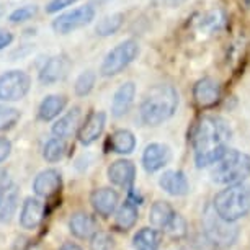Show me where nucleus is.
<instances>
[{
  "label": "nucleus",
  "instance_id": "5701e85b",
  "mask_svg": "<svg viewBox=\"0 0 250 250\" xmlns=\"http://www.w3.org/2000/svg\"><path fill=\"white\" fill-rule=\"evenodd\" d=\"M160 240H162V235L159 230L144 228L136 232L133 245L136 250H157L160 247Z\"/></svg>",
  "mask_w": 250,
  "mask_h": 250
},
{
  "label": "nucleus",
  "instance_id": "4468645a",
  "mask_svg": "<svg viewBox=\"0 0 250 250\" xmlns=\"http://www.w3.org/2000/svg\"><path fill=\"white\" fill-rule=\"evenodd\" d=\"M61 185H62L61 173L56 168H48V170L38 173V177L33 182V190L38 196L49 198L61 190Z\"/></svg>",
  "mask_w": 250,
  "mask_h": 250
},
{
  "label": "nucleus",
  "instance_id": "2eb2a0df",
  "mask_svg": "<svg viewBox=\"0 0 250 250\" xmlns=\"http://www.w3.org/2000/svg\"><path fill=\"white\" fill-rule=\"evenodd\" d=\"M136 98V85L134 82H125L115 92L111 102V115L115 118L125 116L131 110Z\"/></svg>",
  "mask_w": 250,
  "mask_h": 250
},
{
  "label": "nucleus",
  "instance_id": "bb28decb",
  "mask_svg": "<svg viewBox=\"0 0 250 250\" xmlns=\"http://www.w3.org/2000/svg\"><path fill=\"white\" fill-rule=\"evenodd\" d=\"M44 159L48 160V162L54 164V162H59L61 159L65 155V144L64 141L61 138H54L46 143L44 146Z\"/></svg>",
  "mask_w": 250,
  "mask_h": 250
},
{
  "label": "nucleus",
  "instance_id": "a211bd4d",
  "mask_svg": "<svg viewBox=\"0 0 250 250\" xmlns=\"http://www.w3.org/2000/svg\"><path fill=\"white\" fill-rule=\"evenodd\" d=\"M90 203L98 214L103 216V218H108L118 206V193L111 188H100V190H95L92 193Z\"/></svg>",
  "mask_w": 250,
  "mask_h": 250
},
{
  "label": "nucleus",
  "instance_id": "7ed1b4c3",
  "mask_svg": "<svg viewBox=\"0 0 250 250\" xmlns=\"http://www.w3.org/2000/svg\"><path fill=\"white\" fill-rule=\"evenodd\" d=\"M214 211L221 219L235 223L250 213V185L235 183L214 196Z\"/></svg>",
  "mask_w": 250,
  "mask_h": 250
},
{
  "label": "nucleus",
  "instance_id": "c85d7f7f",
  "mask_svg": "<svg viewBox=\"0 0 250 250\" xmlns=\"http://www.w3.org/2000/svg\"><path fill=\"white\" fill-rule=\"evenodd\" d=\"M21 113L13 106L0 105V131H7L13 128L20 120Z\"/></svg>",
  "mask_w": 250,
  "mask_h": 250
},
{
  "label": "nucleus",
  "instance_id": "20e7f679",
  "mask_svg": "<svg viewBox=\"0 0 250 250\" xmlns=\"http://www.w3.org/2000/svg\"><path fill=\"white\" fill-rule=\"evenodd\" d=\"M250 175V155L240 150H228L214 162L211 178L219 185L242 183Z\"/></svg>",
  "mask_w": 250,
  "mask_h": 250
},
{
  "label": "nucleus",
  "instance_id": "6e6552de",
  "mask_svg": "<svg viewBox=\"0 0 250 250\" xmlns=\"http://www.w3.org/2000/svg\"><path fill=\"white\" fill-rule=\"evenodd\" d=\"M206 235L211 244L218 247H229L235 242L239 235V228L232 226V223L221 219L218 214L209 218L206 224Z\"/></svg>",
  "mask_w": 250,
  "mask_h": 250
},
{
  "label": "nucleus",
  "instance_id": "f257e3e1",
  "mask_svg": "<svg viewBox=\"0 0 250 250\" xmlns=\"http://www.w3.org/2000/svg\"><path fill=\"white\" fill-rule=\"evenodd\" d=\"M230 126L219 116H203L193 133V150L198 168L213 165L229 150Z\"/></svg>",
  "mask_w": 250,
  "mask_h": 250
},
{
  "label": "nucleus",
  "instance_id": "7c9ffc66",
  "mask_svg": "<svg viewBox=\"0 0 250 250\" xmlns=\"http://www.w3.org/2000/svg\"><path fill=\"white\" fill-rule=\"evenodd\" d=\"M38 13V7L36 5H25V7H20L17 10H13L8 17V20L12 23H21V21H26L33 18Z\"/></svg>",
  "mask_w": 250,
  "mask_h": 250
},
{
  "label": "nucleus",
  "instance_id": "b1692460",
  "mask_svg": "<svg viewBox=\"0 0 250 250\" xmlns=\"http://www.w3.org/2000/svg\"><path fill=\"white\" fill-rule=\"evenodd\" d=\"M113 152L116 154H131L136 147V138L129 129H118L110 139Z\"/></svg>",
  "mask_w": 250,
  "mask_h": 250
},
{
  "label": "nucleus",
  "instance_id": "f3484780",
  "mask_svg": "<svg viewBox=\"0 0 250 250\" xmlns=\"http://www.w3.org/2000/svg\"><path fill=\"white\" fill-rule=\"evenodd\" d=\"M44 205L38 198H26L21 206L20 224L25 229H35L44 218Z\"/></svg>",
  "mask_w": 250,
  "mask_h": 250
},
{
  "label": "nucleus",
  "instance_id": "423d86ee",
  "mask_svg": "<svg viewBox=\"0 0 250 250\" xmlns=\"http://www.w3.org/2000/svg\"><path fill=\"white\" fill-rule=\"evenodd\" d=\"M31 87L30 75L23 70H8L0 75V100L18 102L26 97Z\"/></svg>",
  "mask_w": 250,
  "mask_h": 250
},
{
  "label": "nucleus",
  "instance_id": "72a5a7b5",
  "mask_svg": "<svg viewBox=\"0 0 250 250\" xmlns=\"http://www.w3.org/2000/svg\"><path fill=\"white\" fill-rule=\"evenodd\" d=\"M75 2H79V0H51L48 5H46V12L56 13V12L62 10V8H65V7H70Z\"/></svg>",
  "mask_w": 250,
  "mask_h": 250
},
{
  "label": "nucleus",
  "instance_id": "6ab92c4d",
  "mask_svg": "<svg viewBox=\"0 0 250 250\" xmlns=\"http://www.w3.org/2000/svg\"><path fill=\"white\" fill-rule=\"evenodd\" d=\"M80 116H82V111H80L79 106H74L72 110L67 111L62 118H59L58 121L53 125V134L56 138H70L75 129H77L79 123H80Z\"/></svg>",
  "mask_w": 250,
  "mask_h": 250
},
{
  "label": "nucleus",
  "instance_id": "aec40b11",
  "mask_svg": "<svg viewBox=\"0 0 250 250\" xmlns=\"http://www.w3.org/2000/svg\"><path fill=\"white\" fill-rule=\"evenodd\" d=\"M69 229L79 239H88L98 230L95 219L87 213H75L69 221Z\"/></svg>",
  "mask_w": 250,
  "mask_h": 250
},
{
  "label": "nucleus",
  "instance_id": "473e14b6",
  "mask_svg": "<svg viewBox=\"0 0 250 250\" xmlns=\"http://www.w3.org/2000/svg\"><path fill=\"white\" fill-rule=\"evenodd\" d=\"M167 230L173 235V237H182V235H185L187 234V223H185V219H183L180 214L175 213L173 219L170 221V224L167 226Z\"/></svg>",
  "mask_w": 250,
  "mask_h": 250
},
{
  "label": "nucleus",
  "instance_id": "2f4dec72",
  "mask_svg": "<svg viewBox=\"0 0 250 250\" xmlns=\"http://www.w3.org/2000/svg\"><path fill=\"white\" fill-rule=\"evenodd\" d=\"M17 208V193L13 191L10 195H7V200L0 203V221H8L12 218L13 211Z\"/></svg>",
  "mask_w": 250,
  "mask_h": 250
},
{
  "label": "nucleus",
  "instance_id": "4c0bfd02",
  "mask_svg": "<svg viewBox=\"0 0 250 250\" xmlns=\"http://www.w3.org/2000/svg\"><path fill=\"white\" fill-rule=\"evenodd\" d=\"M2 200H3V195H2V190H0V203H2Z\"/></svg>",
  "mask_w": 250,
  "mask_h": 250
},
{
  "label": "nucleus",
  "instance_id": "a878e982",
  "mask_svg": "<svg viewBox=\"0 0 250 250\" xmlns=\"http://www.w3.org/2000/svg\"><path fill=\"white\" fill-rule=\"evenodd\" d=\"M123 21H125V17H123V13H111V15L103 17L102 20L97 23V26H95L97 35H100V36L115 35V33L121 28Z\"/></svg>",
  "mask_w": 250,
  "mask_h": 250
},
{
  "label": "nucleus",
  "instance_id": "e433bc0d",
  "mask_svg": "<svg viewBox=\"0 0 250 250\" xmlns=\"http://www.w3.org/2000/svg\"><path fill=\"white\" fill-rule=\"evenodd\" d=\"M61 250H82L79 247L77 244H72V242H67V244H64L62 247H61Z\"/></svg>",
  "mask_w": 250,
  "mask_h": 250
},
{
  "label": "nucleus",
  "instance_id": "4be33fe9",
  "mask_svg": "<svg viewBox=\"0 0 250 250\" xmlns=\"http://www.w3.org/2000/svg\"><path fill=\"white\" fill-rule=\"evenodd\" d=\"M173 216H175V211H173V208L167 201H155L149 211L150 224L157 229H167V226L170 224Z\"/></svg>",
  "mask_w": 250,
  "mask_h": 250
},
{
  "label": "nucleus",
  "instance_id": "dca6fc26",
  "mask_svg": "<svg viewBox=\"0 0 250 250\" xmlns=\"http://www.w3.org/2000/svg\"><path fill=\"white\" fill-rule=\"evenodd\" d=\"M159 185L172 196H185L190 191V183L182 170H167L159 178Z\"/></svg>",
  "mask_w": 250,
  "mask_h": 250
},
{
  "label": "nucleus",
  "instance_id": "f8f14e48",
  "mask_svg": "<svg viewBox=\"0 0 250 250\" xmlns=\"http://www.w3.org/2000/svg\"><path fill=\"white\" fill-rule=\"evenodd\" d=\"M106 125V115L103 111H93L90 116L87 118L85 123L79 131V141L83 146H90L100 138L103 129Z\"/></svg>",
  "mask_w": 250,
  "mask_h": 250
},
{
  "label": "nucleus",
  "instance_id": "f704fd0d",
  "mask_svg": "<svg viewBox=\"0 0 250 250\" xmlns=\"http://www.w3.org/2000/svg\"><path fill=\"white\" fill-rule=\"evenodd\" d=\"M12 152V143L7 138H0V162H3Z\"/></svg>",
  "mask_w": 250,
  "mask_h": 250
},
{
  "label": "nucleus",
  "instance_id": "9b49d317",
  "mask_svg": "<svg viewBox=\"0 0 250 250\" xmlns=\"http://www.w3.org/2000/svg\"><path fill=\"white\" fill-rule=\"evenodd\" d=\"M170 159H172V150L168 146L152 143L144 149L143 165L147 173H154L160 170V168H164L165 165L170 162Z\"/></svg>",
  "mask_w": 250,
  "mask_h": 250
},
{
  "label": "nucleus",
  "instance_id": "39448f33",
  "mask_svg": "<svg viewBox=\"0 0 250 250\" xmlns=\"http://www.w3.org/2000/svg\"><path fill=\"white\" fill-rule=\"evenodd\" d=\"M139 54V44L134 40H126L115 46L110 53L105 56L100 67L103 77H113L123 72Z\"/></svg>",
  "mask_w": 250,
  "mask_h": 250
},
{
  "label": "nucleus",
  "instance_id": "ddd939ff",
  "mask_svg": "<svg viewBox=\"0 0 250 250\" xmlns=\"http://www.w3.org/2000/svg\"><path fill=\"white\" fill-rule=\"evenodd\" d=\"M134 175H136V167L131 160H116L110 165L108 168V178L113 185L121 187V188H133L134 183Z\"/></svg>",
  "mask_w": 250,
  "mask_h": 250
},
{
  "label": "nucleus",
  "instance_id": "393cba45",
  "mask_svg": "<svg viewBox=\"0 0 250 250\" xmlns=\"http://www.w3.org/2000/svg\"><path fill=\"white\" fill-rule=\"evenodd\" d=\"M138 218H139V213H138L136 203H133L131 200H126L116 213V226L121 230H128L136 224Z\"/></svg>",
  "mask_w": 250,
  "mask_h": 250
},
{
  "label": "nucleus",
  "instance_id": "0eeeda50",
  "mask_svg": "<svg viewBox=\"0 0 250 250\" xmlns=\"http://www.w3.org/2000/svg\"><path fill=\"white\" fill-rule=\"evenodd\" d=\"M95 18V8L93 5H83L77 7L74 10L64 12L62 15H59L53 21V28L58 35H69L79 28L87 26L88 23H92V20Z\"/></svg>",
  "mask_w": 250,
  "mask_h": 250
},
{
  "label": "nucleus",
  "instance_id": "1a4fd4ad",
  "mask_svg": "<svg viewBox=\"0 0 250 250\" xmlns=\"http://www.w3.org/2000/svg\"><path fill=\"white\" fill-rule=\"evenodd\" d=\"M72 62L65 56H54L49 58L48 62L43 65V69L40 70V80L44 85H51V83L61 82L69 75Z\"/></svg>",
  "mask_w": 250,
  "mask_h": 250
},
{
  "label": "nucleus",
  "instance_id": "f03ea898",
  "mask_svg": "<svg viewBox=\"0 0 250 250\" xmlns=\"http://www.w3.org/2000/svg\"><path fill=\"white\" fill-rule=\"evenodd\" d=\"M180 97L172 85H154L146 92L141 103V120L147 126H159L175 115Z\"/></svg>",
  "mask_w": 250,
  "mask_h": 250
},
{
  "label": "nucleus",
  "instance_id": "c9c22d12",
  "mask_svg": "<svg viewBox=\"0 0 250 250\" xmlns=\"http://www.w3.org/2000/svg\"><path fill=\"white\" fill-rule=\"evenodd\" d=\"M12 41H13V35H12V33L0 28V51L5 49L7 46H10Z\"/></svg>",
  "mask_w": 250,
  "mask_h": 250
},
{
  "label": "nucleus",
  "instance_id": "412c9836",
  "mask_svg": "<svg viewBox=\"0 0 250 250\" xmlns=\"http://www.w3.org/2000/svg\"><path fill=\"white\" fill-rule=\"evenodd\" d=\"M65 105H67V98L64 95H49L41 102L38 116L43 121H51L64 111Z\"/></svg>",
  "mask_w": 250,
  "mask_h": 250
},
{
  "label": "nucleus",
  "instance_id": "c756f323",
  "mask_svg": "<svg viewBox=\"0 0 250 250\" xmlns=\"http://www.w3.org/2000/svg\"><path fill=\"white\" fill-rule=\"evenodd\" d=\"M90 250H115V239L106 232H95L92 235Z\"/></svg>",
  "mask_w": 250,
  "mask_h": 250
},
{
  "label": "nucleus",
  "instance_id": "9d476101",
  "mask_svg": "<svg viewBox=\"0 0 250 250\" xmlns=\"http://www.w3.org/2000/svg\"><path fill=\"white\" fill-rule=\"evenodd\" d=\"M193 98H195V103L200 108L214 106L221 98L219 83L209 77L200 79L193 87Z\"/></svg>",
  "mask_w": 250,
  "mask_h": 250
},
{
  "label": "nucleus",
  "instance_id": "cd10ccee",
  "mask_svg": "<svg viewBox=\"0 0 250 250\" xmlns=\"http://www.w3.org/2000/svg\"><path fill=\"white\" fill-rule=\"evenodd\" d=\"M95 80H97V75L93 70H85V72H82L75 80V93H77L79 97H85L88 93L92 92L93 85H95Z\"/></svg>",
  "mask_w": 250,
  "mask_h": 250
}]
</instances>
